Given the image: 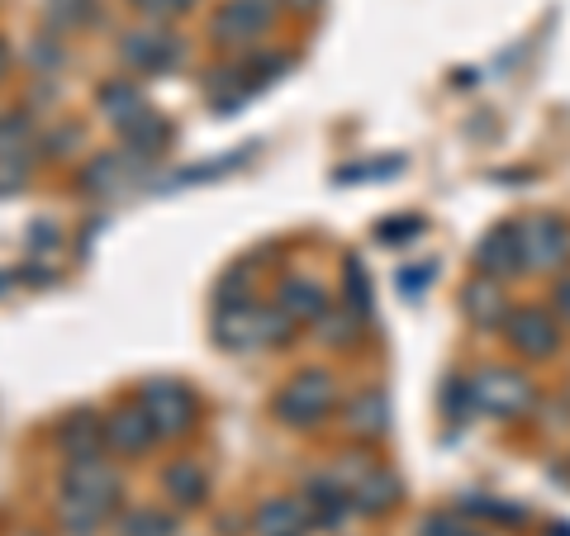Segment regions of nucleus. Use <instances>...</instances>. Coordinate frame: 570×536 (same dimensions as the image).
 Returning a JSON list of instances; mask_svg holds the SVG:
<instances>
[{"label": "nucleus", "mask_w": 570, "mask_h": 536, "mask_svg": "<svg viewBox=\"0 0 570 536\" xmlns=\"http://www.w3.org/2000/svg\"><path fill=\"white\" fill-rule=\"evenodd\" d=\"M119 504V475L115 466H105L100 456L67 460L62 470V527L71 536H91L105 527V517Z\"/></svg>", "instance_id": "1"}, {"label": "nucleus", "mask_w": 570, "mask_h": 536, "mask_svg": "<svg viewBox=\"0 0 570 536\" xmlns=\"http://www.w3.org/2000/svg\"><path fill=\"white\" fill-rule=\"evenodd\" d=\"M214 328H219V343L234 347V351H247V347H266L276 343L281 332H291V318L281 309H262V304H219V318H214Z\"/></svg>", "instance_id": "2"}, {"label": "nucleus", "mask_w": 570, "mask_h": 536, "mask_svg": "<svg viewBox=\"0 0 570 536\" xmlns=\"http://www.w3.org/2000/svg\"><path fill=\"white\" fill-rule=\"evenodd\" d=\"M333 404H337L333 375L328 370H299L295 380L276 395V414L291 427H314V423H324L333 414Z\"/></svg>", "instance_id": "3"}, {"label": "nucleus", "mask_w": 570, "mask_h": 536, "mask_svg": "<svg viewBox=\"0 0 570 536\" xmlns=\"http://www.w3.org/2000/svg\"><path fill=\"white\" fill-rule=\"evenodd\" d=\"M138 404H142V414L153 418L157 437H181V433H190V423H195V395L186 385H176V380L142 385Z\"/></svg>", "instance_id": "4"}, {"label": "nucleus", "mask_w": 570, "mask_h": 536, "mask_svg": "<svg viewBox=\"0 0 570 536\" xmlns=\"http://www.w3.org/2000/svg\"><path fill=\"white\" fill-rule=\"evenodd\" d=\"M471 404L480 408V414H523V408L532 404V385L523 380L519 370H485L471 380Z\"/></svg>", "instance_id": "5"}, {"label": "nucleus", "mask_w": 570, "mask_h": 536, "mask_svg": "<svg viewBox=\"0 0 570 536\" xmlns=\"http://www.w3.org/2000/svg\"><path fill=\"white\" fill-rule=\"evenodd\" d=\"M272 14H276L272 0H224L219 14H214V39H219L224 48L253 43L272 29Z\"/></svg>", "instance_id": "6"}, {"label": "nucleus", "mask_w": 570, "mask_h": 536, "mask_svg": "<svg viewBox=\"0 0 570 536\" xmlns=\"http://www.w3.org/2000/svg\"><path fill=\"white\" fill-rule=\"evenodd\" d=\"M519 252H523V271H557V266L570 261V234L557 219L519 224Z\"/></svg>", "instance_id": "7"}, {"label": "nucleus", "mask_w": 570, "mask_h": 536, "mask_svg": "<svg viewBox=\"0 0 570 536\" xmlns=\"http://www.w3.org/2000/svg\"><path fill=\"white\" fill-rule=\"evenodd\" d=\"M337 479H343V489H347V498H352V508H362V513H385V508L400 498L395 475H385V470H376V466H366V460H352L347 470H337Z\"/></svg>", "instance_id": "8"}, {"label": "nucleus", "mask_w": 570, "mask_h": 536, "mask_svg": "<svg viewBox=\"0 0 570 536\" xmlns=\"http://www.w3.org/2000/svg\"><path fill=\"white\" fill-rule=\"evenodd\" d=\"M504 332H509V343L519 347L523 356H532V361H542V356H551V351L561 347L557 318L542 314V309H519V314H509V318H504Z\"/></svg>", "instance_id": "9"}, {"label": "nucleus", "mask_w": 570, "mask_h": 536, "mask_svg": "<svg viewBox=\"0 0 570 536\" xmlns=\"http://www.w3.org/2000/svg\"><path fill=\"white\" fill-rule=\"evenodd\" d=\"M309 527H314V513L305 498H266L253 517L257 536H309Z\"/></svg>", "instance_id": "10"}, {"label": "nucleus", "mask_w": 570, "mask_h": 536, "mask_svg": "<svg viewBox=\"0 0 570 536\" xmlns=\"http://www.w3.org/2000/svg\"><path fill=\"white\" fill-rule=\"evenodd\" d=\"M153 441H157V427H153L148 414H142V404L138 408H119V414L105 418V446H115V451H124V456L148 451Z\"/></svg>", "instance_id": "11"}, {"label": "nucleus", "mask_w": 570, "mask_h": 536, "mask_svg": "<svg viewBox=\"0 0 570 536\" xmlns=\"http://www.w3.org/2000/svg\"><path fill=\"white\" fill-rule=\"evenodd\" d=\"M475 266H480V276H490V280H504V276H513V271H523L519 228H494V234L480 242Z\"/></svg>", "instance_id": "12"}, {"label": "nucleus", "mask_w": 570, "mask_h": 536, "mask_svg": "<svg viewBox=\"0 0 570 536\" xmlns=\"http://www.w3.org/2000/svg\"><path fill=\"white\" fill-rule=\"evenodd\" d=\"M124 62H129L134 71H163L167 62H176V39L163 29H138L124 39Z\"/></svg>", "instance_id": "13"}, {"label": "nucleus", "mask_w": 570, "mask_h": 536, "mask_svg": "<svg viewBox=\"0 0 570 536\" xmlns=\"http://www.w3.org/2000/svg\"><path fill=\"white\" fill-rule=\"evenodd\" d=\"M276 309L291 318V324H318V318L328 314V299H324V290H318L314 280H285Z\"/></svg>", "instance_id": "14"}, {"label": "nucleus", "mask_w": 570, "mask_h": 536, "mask_svg": "<svg viewBox=\"0 0 570 536\" xmlns=\"http://www.w3.org/2000/svg\"><path fill=\"white\" fill-rule=\"evenodd\" d=\"M305 504H309V513H314V523L333 527L337 517L352 508V498H347V489H343V479L324 475V479H309V498H305Z\"/></svg>", "instance_id": "15"}, {"label": "nucleus", "mask_w": 570, "mask_h": 536, "mask_svg": "<svg viewBox=\"0 0 570 536\" xmlns=\"http://www.w3.org/2000/svg\"><path fill=\"white\" fill-rule=\"evenodd\" d=\"M100 441H105V423H96L91 414H77V418H67V427L58 433V446L67 451V460L100 456Z\"/></svg>", "instance_id": "16"}, {"label": "nucleus", "mask_w": 570, "mask_h": 536, "mask_svg": "<svg viewBox=\"0 0 570 536\" xmlns=\"http://www.w3.org/2000/svg\"><path fill=\"white\" fill-rule=\"evenodd\" d=\"M163 485H167V494H171L181 508H195V504L205 498L209 479H205V470H200V466H190V460H176V466L163 475Z\"/></svg>", "instance_id": "17"}, {"label": "nucleus", "mask_w": 570, "mask_h": 536, "mask_svg": "<svg viewBox=\"0 0 570 536\" xmlns=\"http://www.w3.org/2000/svg\"><path fill=\"white\" fill-rule=\"evenodd\" d=\"M466 299H471V318H475V324H494V318H504V290H499V280L480 276Z\"/></svg>", "instance_id": "18"}, {"label": "nucleus", "mask_w": 570, "mask_h": 536, "mask_svg": "<svg viewBox=\"0 0 570 536\" xmlns=\"http://www.w3.org/2000/svg\"><path fill=\"white\" fill-rule=\"evenodd\" d=\"M385 418H390L385 395H366V399L352 404V427H356V433H366V437H381L385 433Z\"/></svg>", "instance_id": "19"}, {"label": "nucleus", "mask_w": 570, "mask_h": 536, "mask_svg": "<svg viewBox=\"0 0 570 536\" xmlns=\"http://www.w3.org/2000/svg\"><path fill=\"white\" fill-rule=\"evenodd\" d=\"M100 100H105V115H110L119 129H124V123H129L134 115H142V100H138L134 86H105Z\"/></svg>", "instance_id": "20"}, {"label": "nucleus", "mask_w": 570, "mask_h": 536, "mask_svg": "<svg viewBox=\"0 0 570 536\" xmlns=\"http://www.w3.org/2000/svg\"><path fill=\"white\" fill-rule=\"evenodd\" d=\"M124 532L129 536H171V517L153 513V508H138V513L124 517Z\"/></svg>", "instance_id": "21"}, {"label": "nucleus", "mask_w": 570, "mask_h": 536, "mask_svg": "<svg viewBox=\"0 0 570 536\" xmlns=\"http://www.w3.org/2000/svg\"><path fill=\"white\" fill-rule=\"evenodd\" d=\"M48 14L58 20V29H71V24H86L96 14V0H52Z\"/></svg>", "instance_id": "22"}, {"label": "nucleus", "mask_w": 570, "mask_h": 536, "mask_svg": "<svg viewBox=\"0 0 570 536\" xmlns=\"http://www.w3.org/2000/svg\"><path fill=\"white\" fill-rule=\"evenodd\" d=\"M29 181V167L14 152H0V195H20Z\"/></svg>", "instance_id": "23"}, {"label": "nucleus", "mask_w": 570, "mask_h": 536, "mask_svg": "<svg viewBox=\"0 0 570 536\" xmlns=\"http://www.w3.org/2000/svg\"><path fill=\"white\" fill-rule=\"evenodd\" d=\"M423 536H485V532L471 527V523H461V517H428Z\"/></svg>", "instance_id": "24"}, {"label": "nucleus", "mask_w": 570, "mask_h": 536, "mask_svg": "<svg viewBox=\"0 0 570 536\" xmlns=\"http://www.w3.org/2000/svg\"><path fill=\"white\" fill-rule=\"evenodd\" d=\"M134 6H138L142 14H153V20H163V14H181V10H190L195 0H134Z\"/></svg>", "instance_id": "25"}, {"label": "nucleus", "mask_w": 570, "mask_h": 536, "mask_svg": "<svg viewBox=\"0 0 570 536\" xmlns=\"http://www.w3.org/2000/svg\"><path fill=\"white\" fill-rule=\"evenodd\" d=\"M557 314H561V318H570V280H561V285H557Z\"/></svg>", "instance_id": "26"}, {"label": "nucleus", "mask_w": 570, "mask_h": 536, "mask_svg": "<svg viewBox=\"0 0 570 536\" xmlns=\"http://www.w3.org/2000/svg\"><path fill=\"white\" fill-rule=\"evenodd\" d=\"M6 71H10V48L0 43V77H6Z\"/></svg>", "instance_id": "27"}, {"label": "nucleus", "mask_w": 570, "mask_h": 536, "mask_svg": "<svg viewBox=\"0 0 570 536\" xmlns=\"http://www.w3.org/2000/svg\"><path fill=\"white\" fill-rule=\"evenodd\" d=\"M291 6H299V10H309V6H314V0H291Z\"/></svg>", "instance_id": "28"}, {"label": "nucleus", "mask_w": 570, "mask_h": 536, "mask_svg": "<svg viewBox=\"0 0 570 536\" xmlns=\"http://www.w3.org/2000/svg\"><path fill=\"white\" fill-rule=\"evenodd\" d=\"M551 536H570V527H551Z\"/></svg>", "instance_id": "29"}]
</instances>
